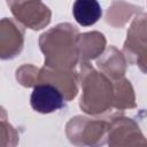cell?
Returning <instances> with one entry per match:
<instances>
[{"label":"cell","mask_w":147,"mask_h":147,"mask_svg":"<svg viewBox=\"0 0 147 147\" xmlns=\"http://www.w3.org/2000/svg\"><path fill=\"white\" fill-rule=\"evenodd\" d=\"M78 30L70 23L59 24L39 39L41 52L45 54V67L70 70L79 59L77 49Z\"/></svg>","instance_id":"cell-1"},{"label":"cell","mask_w":147,"mask_h":147,"mask_svg":"<svg viewBox=\"0 0 147 147\" xmlns=\"http://www.w3.org/2000/svg\"><path fill=\"white\" fill-rule=\"evenodd\" d=\"M82 98L79 106L90 115H100L113 107V84L102 72L95 71L87 61L80 64Z\"/></svg>","instance_id":"cell-2"},{"label":"cell","mask_w":147,"mask_h":147,"mask_svg":"<svg viewBox=\"0 0 147 147\" xmlns=\"http://www.w3.org/2000/svg\"><path fill=\"white\" fill-rule=\"evenodd\" d=\"M108 129L106 122L76 116L67 124V136L75 145H102L106 142Z\"/></svg>","instance_id":"cell-3"},{"label":"cell","mask_w":147,"mask_h":147,"mask_svg":"<svg viewBox=\"0 0 147 147\" xmlns=\"http://www.w3.org/2000/svg\"><path fill=\"white\" fill-rule=\"evenodd\" d=\"M13 15L23 25L40 30L51 22V10L41 0H7Z\"/></svg>","instance_id":"cell-4"},{"label":"cell","mask_w":147,"mask_h":147,"mask_svg":"<svg viewBox=\"0 0 147 147\" xmlns=\"http://www.w3.org/2000/svg\"><path fill=\"white\" fill-rule=\"evenodd\" d=\"M146 16L142 13L138 15L127 31V38L124 44V53L131 63L141 67L145 72L146 65Z\"/></svg>","instance_id":"cell-5"},{"label":"cell","mask_w":147,"mask_h":147,"mask_svg":"<svg viewBox=\"0 0 147 147\" xmlns=\"http://www.w3.org/2000/svg\"><path fill=\"white\" fill-rule=\"evenodd\" d=\"M108 144L111 146L146 145L139 126L130 118L121 117L113 121L108 129Z\"/></svg>","instance_id":"cell-6"},{"label":"cell","mask_w":147,"mask_h":147,"mask_svg":"<svg viewBox=\"0 0 147 147\" xmlns=\"http://www.w3.org/2000/svg\"><path fill=\"white\" fill-rule=\"evenodd\" d=\"M24 44V30L13 20H0V59L8 60L18 55Z\"/></svg>","instance_id":"cell-7"},{"label":"cell","mask_w":147,"mask_h":147,"mask_svg":"<svg viewBox=\"0 0 147 147\" xmlns=\"http://www.w3.org/2000/svg\"><path fill=\"white\" fill-rule=\"evenodd\" d=\"M30 103L37 113L49 114L64 107V96L52 84L38 83L31 93Z\"/></svg>","instance_id":"cell-8"},{"label":"cell","mask_w":147,"mask_h":147,"mask_svg":"<svg viewBox=\"0 0 147 147\" xmlns=\"http://www.w3.org/2000/svg\"><path fill=\"white\" fill-rule=\"evenodd\" d=\"M38 83H48L55 86L64 96V100L70 101L74 99L78 92L77 88V78L72 71L53 69L44 67L38 71Z\"/></svg>","instance_id":"cell-9"},{"label":"cell","mask_w":147,"mask_h":147,"mask_svg":"<svg viewBox=\"0 0 147 147\" xmlns=\"http://www.w3.org/2000/svg\"><path fill=\"white\" fill-rule=\"evenodd\" d=\"M106 46V38L100 32H87L79 34L77 39L78 56L82 61H87L95 59L98 55L102 54Z\"/></svg>","instance_id":"cell-10"},{"label":"cell","mask_w":147,"mask_h":147,"mask_svg":"<svg viewBox=\"0 0 147 147\" xmlns=\"http://www.w3.org/2000/svg\"><path fill=\"white\" fill-rule=\"evenodd\" d=\"M98 67L105 76L111 79H118L125 72V59L122 53L114 46H110L103 54L102 59L98 61Z\"/></svg>","instance_id":"cell-11"},{"label":"cell","mask_w":147,"mask_h":147,"mask_svg":"<svg viewBox=\"0 0 147 147\" xmlns=\"http://www.w3.org/2000/svg\"><path fill=\"white\" fill-rule=\"evenodd\" d=\"M72 15L79 25L90 26L100 20L102 10L98 0H76L72 6Z\"/></svg>","instance_id":"cell-12"},{"label":"cell","mask_w":147,"mask_h":147,"mask_svg":"<svg viewBox=\"0 0 147 147\" xmlns=\"http://www.w3.org/2000/svg\"><path fill=\"white\" fill-rule=\"evenodd\" d=\"M113 107L117 109H127L136 107L133 88L127 79L118 78L113 84Z\"/></svg>","instance_id":"cell-13"},{"label":"cell","mask_w":147,"mask_h":147,"mask_svg":"<svg viewBox=\"0 0 147 147\" xmlns=\"http://www.w3.org/2000/svg\"><path fill=\"white\" fill-rule=\"evenodd\" d=\"M18 134L8 123L6 110L0 107V146H14L17 144Z\"/></svg>","instance_id":"cell-14"},{"label":"cell","mask_w":147,"mask_h":147,"mask_svg":"<svg viewBox=\"0 0 147 147\" xmlns=\"http://www.w3.org/2000/svg\"><path fill=\"white\" fill-rule=\"evenodd\" d=\"M38 71H39V69H37L33 65H29V64L23 65L20 69H17L16 79L23 86H26V87L34 86L37 84V79H38Z\"/></svg>","instance_id":"cell-15"}]
</instances>
